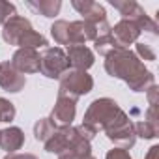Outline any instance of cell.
I'll return each instance as SVG.
<instances>
[{"instance_id": "1", "label": "cell", "mask_w": 159, "mask_h": 159, "mask_svg": "<svg viewBox=\"0 0 159 159\" xmlns=\"http://www.w3.org/2000/svg\"><path fill=\"white\" fill-rule=\"evenodd\" d=\"M105 71L124 81L131 92H146L155 84L153 73L139 60V56L131 49L118 47L105 56Z\"/></svg>"}, {"instance_id": "2", "label": "cell", "mask_w": 159, "mask_h": 159, "mask_svg": "<svg viewBox=\"0 0 159 159\" xmlns=\"http://www.w3.org/2000/svg\"><path fill=\"white\" fill-rule=\"evenodd\" d=\"M124 111L120 109V105L111 99V98H98L90 103V107L84 112L83 124L79 125V133H81L86 140H92L99 131H105V127L116 118L120 116Z\"/></svg>"}, {"instance_id": "3", "label": "cell", "mask_w": 159, "mask_h": 159, "mask_svg": "<svg viewBox=\"0 0 159 159\" xmlns=\"http://www.w3.org/2000/svg\"><path fill=\"white\" fill-rule=\"evenodd\" d=\"M2 39L19 49H45L49 45L45 36L38 34L32 28V23L23 15H15L2 25Z\"/></svg>"}, {"instance_id": "4", "label": "cell", "mask_w": 159, "mask_h": 159, "mask_svg": "<svg viewBox=\"0 0 159 159\" xmlns=\"http://www.w3.org/2000/svg\"><path fill=\"white\" fill-rule=\"evenodd\" d=\"M45 152L56 153V155H62L64 152H75L83 157H90L92 146H90V140H86L79 133L77 127L69 125V127H60L54 131V135L45 142Z\"/></svg>"}, {"instance_id": "5", "label": "cell", "mask_w": 159, "mask_h": 159, "mask_svg": "<svg viewBox=\"0 0 159 159\" xmlns=\"http://www.w3.org/2000/svg\"><path fill=\"white\" fill-rule=\"evenodd\" d=\"M58 84V98H67L77 101L79 98L86 96L94 88V79L86 71H79V69H67L60 79Z\"/></svg>"}, {"instance_id": "6", "label": "cell", "mask_w": 159, "mask_h": 159, "mask_svg": "<svg viewBox=\"0 0 159 159\" xmlns=\"http://www.w3.org/2000/svg\"><path fill=\"white\" fill-rule=\"evenodd\" d=\"M111 6L122 15V19L133 21L139 28L140 34L146 32L150 36H157V25L153 19H150L140 4H137L135 0H111Z\"/></svg>"}, {"instance_id": "7", "label": "cell", "mask_w": 159, "mask_h": 159, "mask_svg": "<svg viewBox=\"0 0 159 159\" xmlns=\"http://www.w3.org/2000/svg\"><path fill=\"white\" fill-rule=\"evenodd\" d=\"M107 135V139L111 142L116 144V148H122V150H129L135 146L137 142V135H135V127H133V122L129 120V116L125 112H122L120 116H116L103 131Z\"/></svg>"}, {"instance_id": "8", "label": "cell", "mask_w": 159, "mask_h": 159, "mask_svg": "<svg viewBox=\"0 0 159 159\" xmlns=\"http://www.w3.org/2000/svg\"><path fill=\"white\" fill-rule=\"evenodd\" d=\"M69 69L66 52L60 47H45L39 54V71L47 79H60Z\"/></svg>"}, {"instance_id": "9", "label": "cell", "mask_w": 159, "mask_h": 159, "mask_svg": "<svg viewBox=\"0 0 159 159\" xmlns=\"http://www.w3.org/2000/svg\"><path fill=\"white\" fill-rule=\"evenodd\" d=\"M73 10L83 15V21L96 25V26H105L107 23V11L99 2H94V0H73L71 2Z\"/></svg>"}, {"instance_id": "10", "label": "cell", "mask_w": 159, "mask_h": 159, "mask_svg": "<svg viewBox=\"0 0 159 159\" xmlns=\"http://www.w3.org/2000/svg\"><path fill=\"white\" fill-rule=\"evenodd\" d=\"M25 84H26V77L21 71H17L10 60L0 62V88L10 94H17L25 88Z\"/></svg>"}, {"instance_id": "11", "label": "cell", "mask_w": 159, "mask_h": 159, "mask_svg": "<svg viewBox=\"0 0 159 159\" xmlns=\"http://www.w3.org/2000/svg\"><path fill=\"white\" fill-rule=\"evenodd\" d=\"M75 114H77V101L67 98H58L49 118L60 129V127H69L71 122L75 120Z\"/></svg>"}, {"instance_id": "12", "label": "cell", "mask_w": 159, "mask_h": 159, "mask_svg": "<svg viewBox=\"0 0 159 159\" xmlns=\"http://www.w3.org/2000/svg\"><path fill=\"white\" fill-rule=\"evenodd\" d=\"M111 34H112L114 41L118 43V47L127 49L129 45L137 43V39H139V36H140V28H139L133 21L122 19V21H118L114 26H111Z\"/></svg>"}, {"instance_id": "13", "label": "cell", "mask_w": 159, "mask_h": 159, "mask_svg": "<svg viewBox=\"0 0 159 159\" xmlns=\"http://www.w3.org/2000/svg\"><path fill=\"white\" fill-rule=\"evenodd\" d=\"M11 66L21 73H38L39 52L36 49H17L11 56Z\"/></svg>"}, {"instance_id": "14", "label": "cell", "mask_w": 159, "mask_h": 159, "mask_svg": "<svg viewBox=\"0 0 159 159\" xmlns=\"http://www.w3.org/2000/svg\"><path fill=\"white\" fill-rule=\"evenodd\" d=\"M67 62L73 69H79V71H86L88 67L94 66V52L84 47V45H73V47H67Z\"/></svg>"}, {"instance_id": "15", "label": "cell", "mask_w": 159, "mask_h": 159, "mask_svg": "<svg viewBox=\"0 0 159 159\" xmlns=\"http://www.w3.org/2000/svg\"><path fill=\"white\" fill-rule=\"evenodd\" d=\"M25 144V133L21 127L10 125L6 129H0V150H4L8 153H17Z\"/></svg>"}, {"instance_id": "16", "label": "cell", "mask_w": 159, "mask_h": 159, "mask_svg": "<svg viewBox=\"0 0 159 159\" xmlns=\"http://www.w3.org/2000/svg\"><path fill=\"white\" fill-rule=\"evenodd\" d=\"M32 11H36L38 15H43V17H54L60 13V8H62V2L60 0H26L25 2Z\"/></svg>"}, {"instance_id": "17", "label": "cell", "mask_w": 159, "mask_h": 159, "mask_svg": "<svg viewBox=\"0 0 159 159\" xmlns=\"http://www.w3.org/2000/svg\"><path fill=\"white\" fill-rule=\"evenodd\" d=\"M56 129H58V127L51 122V118H41V120H38V122L34 124V137H36V140H39V142H47V140L54 135Z\"/></svg>"}, {"instance_id": "18", "label": "cell", "mask_w": 159, "mask_h": 159, "mask_svg": "<svg viewBox=\"0 0 159 159\" xmlns=\"http://www.w3.org/2000/svg\"><path fill=\"white\" fill-rule=\"evenodd\" d=\"M94 47H96V52L98 54L107 56L109 52H112L114 49H118V43L114 41L112 34H107V36H98L94 39Z\"/></svg>"}, {"instance_id": "19", "label": "cell", "mask_w": 159, "mask_h": 159, "mask_svg": "<svg viewBox=\"0 0 159 159\" xmlns=\"http://www.w3.org/2000/svg\"><path fill=\"white\" fill-rule=\"evenodd\" d=\"M133 127H135V135L140 139H155L159 135V125L152 124L148 120H140V122L133 124Z\"/></svg>"}, {"instance_id": "20", "label": "cell", "mask_w": 159, "mask_h": 159, "mask_svg": "<svg viewBox=\"0 0 159 159\" xmlns=\"http://www.w3.org/2000/svg\"><path fill=\"white\" fill-rule=\"evenodd\" d=\"M17 111H15V105L4 98H0V122H11L15 118Z\"/></svg>"}, {"instance_id": "21", "label": "cell", "mask_w": 159, "mask_h": 159, "mask_svg": "<svg viewBox=\"0 0 159 159\" xmlns=\"http://www.w3.org/2000/svg\"><path fill=\"white\" fill-rule=\"evenodd\" d=\"M135 54L139 56V60H148V62H153L155 60V51L146 45V43H137V49H135Z\"/></svg>"}, {"instance_id": "22", "label": "cell", "mask_w": 159, "mask_h": 159, "mask_svg": "<svg viewBox=\"0 0 159 159\" xmlns=\"http://www.w3.org/2000/svg\"><path fill=\"white\" fill-rule=\"evenodd\" d=\"M17 15V10L11 2H4V0H0V25H4L8 19L15 17Z\"/></svg>"}, {"instance_id": "23", "label": "cell", "mask_w": 159, "mask_h": 159, "mask_svg": "<svg viewBox=\"0 0 159 159\" xmlns=\"http://www.w3.org/2000/svg\"><path fill=\"white\" fill-rule=\"evenodd\" d=\"M105 159H131V155H129V152H127V150L112 148V150H109V152H107Z\"/></svg>"}, {"instance_id": "24", "label": "cell", "mask_w": 159, "mask_h": 159, "mask_svg": "<svg viewBox=\"0 0 159 159\" xmlns=\"http://www.w3.org/2000/svg\"><path fill=\"white\" fill-rule=\"evenodd\" d=\"M148 94V107H157V101H159V88L153 84L146 90Z\"/></svg>"}, {"instance_id": "25", "label": "cell", "mask_w": 159, "mask_h": 159, "mask_svg": "<svg viewBox=\"0 0 159 159\" xmlns=\"http://www.w3.org/2000/svg\"><path fill=\"white\" fill-rule=\"evenodd\" d=\"M4 159H39L34 153H8Z\"/></svg>"}, {"instance_id": "26", "label": "cell", "mask_w": 159, "mask_h": 159, "mask_svg": "<svg viewBox=\"0 0 159 159\" xmlns=\"http://www.w3.org/2000/svg\"><path fill=\"white\" fill-rule=\"evenodd\" d=\"M58 159H86V157L79 155V153H75V152H64L62 155H58Z\"/></svg>"}, {"instance_id": "27", "label": "cell", "mask_w": 159, "mask_h": 159, "mask_svg": "<svg viewBox=\"0 0 159 159\" xmlns=\"http://www.w3.org/2000/svg\"><path fill=\"white\" fill-rule=\"evenodd\" d=\"M157 153H159V146L155 144V146H152L148 150V153L144 155V159H157Z\"/></svg>"}, {"instance_id": "28", "label": "cell", "mask_w": 159, "mask_h": 159, "mask_svg": "<svg viewBox=\"0 0 159 159\" xmlns=\"http://www.w3.org/2000/svg\"><path fill=\"white\" fill-rule=\"evenodd\" d=\"M86 159H96V157H92V155H90V157H86Z\"/></svg>"}]
</instances>
